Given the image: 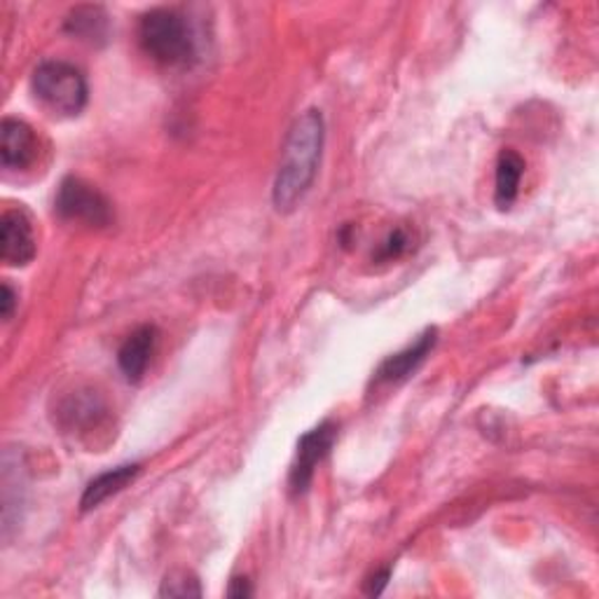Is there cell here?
Returning <instances> with one entry per match:
<instances>
[{
    "label": "cell",
    "instance_id": "9a60e30c",
    "mask_svg": "<svg viewBox=\"0 0 599 599\" xmlns=\"http://www.w3.org/2000/svg\"><path fill=\"white\" fill-rule=\"evenodd\" d=\"M387 584H389V569H385V571H379L377 576H372L368 588H366V592L368 595H382V590L387 588Z\"/></svg>",
    "mask_w": 599,
    "mask_h": 599
},
{
    "label": "cell",
    "instance_id": "52a82bcc",
    "mask_svg": "<svg viewBox=\"0 0 599 599\" xmlns=\"http://www.w3.org/2000/svg\"><path fill=\"white\" fill-rule=\"evenodd\" d=\"M38 159L35 132L22 119L6 117L0 127V162L6 169H29Z\"/></svg>",
    "mask_w": 599,
    "mask_h": 599
},
{
    "label": "cell",
    "instance_id": "30bf717a",
    "mask_svg": "<svg viewBox=\"0 0 599 599\" xmlns=\"http://www.w3.org/2000/svg\"><path fill=\"white\" fill-rule=\"evenodd\" d=\"M525 174V159L515 150H502L496 159V188L494 202L498 209H511L521 192V178Z\"/></svg>",
    "mask_w": 599,
    "mask_h": 599
},
{
    "label": "cell",
    "instance_id": "2e32d148",
    "mask_svg": "<svg viewBox=\"0 0 599 599\" xmlns=\"http://www.w3.org/2000/svg\"><path fill=\"white\" fill-rule=\"evenodd\" d=\"M14 305H17L14 291L10 288V284H3V300H0V312H3V318H10V316H12Z\"/></svg>",
    "mask_w": 599,
    "mask_h": 599
},
{
    "label": "cell",
    "instance_id": "4fadbf2b",
    "mask_svg": "<svg viewBox=\"0 0 599 599\" xmlns=\"http://www.w3.org/2000/svg\"><path fill=\"white\" fill-rule=\"evenodd\" d=\"M162 597H199L202 595V588H199V581L188 574V571H174L165 578L162 590H159Z\"/></svg>",
    "mask_w": 599,
    "mask_h": 599
},
{
    "label": "cell",
    "instance_id": "3957f363",
    "mask_svg": "<svg viewBox=\"0 0 599 599\" xmlns=\"http://www.w3.org/2000/svg\"><path fill=\"white\" fill-rule=\"evenodd\" d=\"M40 104L59 115H77L87 106V80L83 71L66 62L40 64L31 80Z\"/></svg>",
    "mask_w": 599,
    "mask_h": 599
},
{
    "label": "cell",
    "instance_id": "6da1fadb",
    "mask_svg": "<svg viewBox=\"0 0 599 599\" xmlns=\"http://www.w3.org/2000/svg\"><path fill=\"white\" fill-rule=\"evenodd\" d=\"M326 141V123L322 111H305L288 129L282 162L274 178L272 199L276 211L288 213L309 192Z\"/></svg>",
    "mask_w": 599,
    "mask_h": 599
},
{
    "label": "cell",
    "instance_id": "5bb4252c",
    "mask_svg": "<svg viewBox=\"0 0 599 599\" xmlns=\"http://www.w3.org/2000/svg\"><path fill=\"white\" fill-rule=\"evenodd\" d=\"M408 249H410V239H408L406 230H393L385 239V244L379 246L375 258H377V261H396V258H401Z\"/></svg>",
    "mask_w": 599,
    "mask_h": 599
},
{
    "label": "cell",
    "instance_id": "ba28073f",
    "mask_svg": "<svg viewBox=\"0 0 599 599\" xmlns=\"http://www.w3.org/2000/svg\"><path fill=\"white\" fill-rule=\"evenodd\" d=\"M155 345H157V328L155 326H141L125 339L123 347H119L117 364H119V370L125 372V377L129 379V382H134V385L141 382L148 366H150Z\"/></svg>",
    "mask_w": 599,
    "mask_h": 599
},
{
    "label": "cell",
    "instance_id": "5b68a950",
    "mask_svg": "<svg viewBox=\"0 0 599 599\" xmlns=\"http://www.w3.org/2000/svg\"><path fill=\"white\" fill-rule=\"evenodd\" d=\"M335 435H337L335 424L324 422L300 438L297 459H295L293 471H291V487L295 494H303L309 487L312 477H314V469L330 452V448L335 443Z\"/></svg>",
    "mask_w": 599,
    "mask_h": 599
},
{
    "label": "cell",
    "instance_id": "7a4b0ae2",
    "mask_svg": "<svg viewBox=\"0 0 599 599\" xmlns=\"http://www.w3.org/2000/svg\"><path fill=\"white\" fill-rule=\"evenodd\" d=\"M138 40L153 62L162 66H188L195 59V35L188 19L167 8L144 14L138 24Z\"/></svg>",
    "mask_w": 599,
    "mask_h": 599
},
{
    "label": "cell",
    "instance_id": "277c9868",
    "mask_svg": "<svg viewBox=\"0 0 599 599\" xmlns=\"http://www.w3.org/2000/svg\"><path fill=\"white\" fill-rule=\"evenodd\" d=\"M56 213L66 218V221L85 223L92 228H106L113 221V209L108 199L85 183L83 178H66V181L59 186L56 192Z\"/></svg>",
    "mask_w": 599,
    "mask_h": 599
},
{
    "label": "cell",
    "instance_id": "8fae6325",
    "mask_svg": "<svg viewBox=\"0 0 599 599\" xmlns=\"http://www.w3.org/2000/svg\"><path fill=\"white\" fill-rule=\"evenodd\" d=\"M136 473H138L136 464H125V466H117L108 473H102L98 477H94V481L87 485L80 506H83V511H92L96 506H102L106 498H111L117 492H123L134 481Z\"/></svg>",
    "mask_w": 599,
    "mask_h": 599
},
{
    "label": "cell",
    "instance_id": "9c48e42d",
    "mask_svg": "<svg viewBox=\"0 0 599 599\" xmlns=\"http://www.w3.org/2000/svg\"><path fill=\"white\" fill-rule=\"evenodd\" d=\"M433 345H435V330L429 328L419 335L410 347L389 356L387 361L379 366L377 382H387V385L403 382L406 377H410L419 366L424 364V358L431 354Z\"/></svg>",
    "mask_w": 599,
    "mask_h": 599
},
{
    "label": "cell",
    "instance_id": "7c38bea8",
    "mask_svg": "<svg viewBox=\"0 0 599 599\" xmlns=\"http://www.w3.org/2000/svg\"><path fill=\"white\" fill-rule=\"evenodd\" d=\"M66 29L85 40H98L106 35V14L102 8H77L71 14Z\"/></svg>",
    "mask_w": 599,
    "mask_h": 599
},
{
    "label": "cell",
    "instance_id": "8992f818",
    "mask_svg": "<svg viewBox=\"0 0 599 599\" xmlns=\"http://www.w3.org/2000/svg\"><path fill=\"white\" fill-rule=\"evenodd\" d=\"M0 258L12 267H24L35 258V234L24 211H6L0 218Z\"/></svg>",
    "mask_w": 599,
    "mask_h": 599
},
{
    "label": "cell",
    "instance_id": "e0dca14e",
    "mask_svg": "<svg viewBox=\"0 0 599 599\" xmlns=\"http://www.w3.org/2000/svg\"><path fill=\"white\" fill-rule=\"evenodd\" d=\"M230 597H251L253 595V588L249 586L246 578H234L230 590H228Z\"/></svg>",
    "mask_w": 599,
    "mask_h": 599
}]
</instances>
